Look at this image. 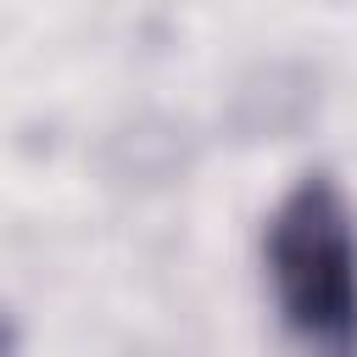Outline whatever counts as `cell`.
I'll list each match as a JSON object with an SVG mask.
<instances>
[{"label": "cell", "mask_w": 357, "mask_h": 357, "mask_svg": "<svg viewBox=\"0 0 357 357\" xmlns=\"http://www.w3.org/2000/svg\"><path fill=\"white\" fill-rule=\"evenodd\" d=\"M262 268L296 346L357 351V212L329 173L296 178L262 229Z\"/></svg>", "instance_id": "obj_1"}]
</instances>
